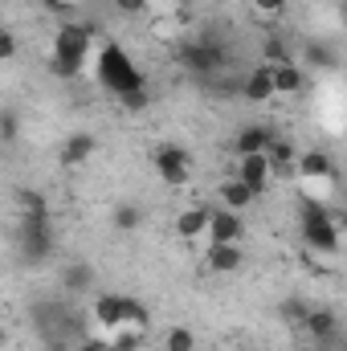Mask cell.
<instances>
[{
	"instance_id": "21",
	"label": "cell",
	"mask_w": 347,
	"mask_h": 351,
	"mask_svg": "<svg viewBox=\"0 0 347 351\" xmlns=\"http://www.w3.org/2000/svg\"><path fill=\"white\" fill-rule=\"evenodd\" d=\"M307 62H311L315 70H339V53H335V45H327V41H311V45H307Z\"/></svg>"
},
{
	"instance_id": "23",
	"label": "cell",
	"mask_w": 347,
	"mask_h": 351,
	"mask_svg": "<svg viewBox=\"0 0 347 351\" xmlns=\"http://www.w3.org/2000/svg\"><path fill=\"white\" fill-rule=\"evenodd\" d=\"M127 114H143V110H152V86H139V90H127V94H119L115 98Z\"/></svg>"
},
{
	"instance_id": "3",
	"label": "cell",
	"mask_w": 347,
	"mask_h": 351,
	"mask_svg": "<svg viewBox=\"0 0 347 351\" xmlns=\"http://www.w3.org/2000/svg\"><path fill=\"white\" fill-rule=\"evenodd\" d=\"M90 319H94V327H98L102 335L115 331V327L152 331V311H147L139 298H131V294H98L94 306H90Z\"/></svg>"
},
{
	"instance_id": "9",
	"label": "cell",
	"mask_w": 347,
	"mask_h": 351,
	"mask_svg": "<svg viewBox=\"0 0 347 351\" xmlns=\"http://www.w3.org/2000/svg\"><path fill=\"white\" fill-rule=\"evenodd\" d=\"M294 176L307 180V184H319V180H335V160L323 152V147H311L302 156H294Z\"/></svg>"
},
{
	"instance_id": "24",
	"label": "cell",
	"mask_w": 347,
	"mask_h": 351,
	"mask_svg": "<svg viewBox=\"0 0 347 351\" xmlns=\"http://www.w3.org/2000/svg\"><path fill=\"white\" fill-rule=\"evenodd\" d=\"M164 351H196V331L192 327H168Z\"/></svg>"
},
{
	"instance_id": "18",
	"label": "cell",
	"mask_w": 347,
	"mask_h": 351,
	"mask_svg": "<svg viewBox=\"0 0 347 351\" xmlns=\"http://www.w3.org/2000/svg\"><path fill=\"white\" fill-rule=\"evenodd\" d=\"M217 200H221V208H233V213H241V208H250L258 196L237 180V176H225L221 184H217Z\"/></svg>"
},
{
	"instance_id": "29",
	"label": "cell",
	"mask_w": 347,
	"mask_h": 351,
	"mask_svg": "<svg viewBox=\"0 0 347 351\" xmlns=\"http://www.w3.org/2000/svg\"><path fill=\"white\" fill-rule=\"evenodd\" d=\"M254 4V12H261V16H282L286 12V0H250Z\"/></svg>"
},
{
	"instance_id": "2",
	"label": "cell",
	"mask_w": 347,
	"mask_h": 351,
	"mask_svg": "<svg viewBox=\"0 0 347 351\" xmlns=\"http://www.w3.org/2000/svg\"><path fill=\"white\" fill-rule=\"evenodd\" d=\"M94 78H98V86L106 90L110 98H119V94H127V90L147 86V74L131 62V53H127L119 41H102V45H98Z\"/></svg>"
},
{
	"instance_id": "12",
	"label": "cell",
	"mask_w": 347,
	"mask_h": 351,
	"mask_svg": "<svg viewBox=\"0 0 347 351\" xmlns=\"http://www.w3.org/2000/svg\"><path fill=\"white\" fill-rule=\"evenodd\" d=\"M94 147H98V139H94L90 131H74V135L62 143V152H58V164H62V168H82L90 156H94Z\"/></svg>"
},
{
	"instance_id": "10",
	"label": "cell",
	"mask_w": 347,
	"mask_h": 351,
	"mask_svg": "<svg viewBox=\"0 0 347 351\" xmlns=\"http://www.w3.org/2000/svg\"><path fill=\"white\" fill-rule=\"evenodd\" d=\"M233 176H237L254 196H261V192L270 188V160H265V152H261V156H237Z\"/></svg>"
},
{
	"instance_id": "22",
	"label": "cell",
	"mask_w": 347,
	"mask_h": 351,
	"mask_svg": "<svg viewBox=\"0 0 347 351\" xmlns=\"http://www.w3.org/2000/svg\"><path fill=\"white\" fill-rule=\"evenodd\" d=\"M139 221H143V213H139V204H131V200L115 204V213H110V225H115L119 233H135Z\"/></svg>"
},
{
	"instance_id": "28",
	"label": "cell",
	"mask_w": 347,
	"mask_h": 351,
	"mask_svg": "<svg viewBox=\"0 0 347 351\" xmlns=\"http://www.w3.org/2000/svg\"><path fill=\"white\" fill-rule=\"evenodd\" d=\"M16 49H21V41H16V33L0 25V62H12V58H16Z\"/></svg>"
},
{
	"instance_id": "8",
	"label": "cell",
	"mask_w": 347,
	"mask_h": 351,
	"mask_svg": "<svg viewBox=\"0 0 347 351\" xmlns=\"http://www.w3.org/2000/svg\"><path fill=\"white\" fill-rule=\"evenodd\" d=\"M204 237L213 245H237L246 237V217L233 213V208H208V225H204Z\"/></svg>"
},
{
	"instance_id": "6",
	"label": "cell",
	"mask_w": 347,
	"mask_h": 351,
	"mask_svg": "<svg viewBox=\"0 0 347 351\" xmlns=\"http://www.w3.org/2000/svg\"><path fill=\"white\" fill-rule=\"evenodd\" d=\"M53 245H58V233H53V221H21L16 225V250L29 265H41L53 258Z\"/></svg>"
},
{
	"instance_id": "5",
	"label": "cell",
	"mask_w": 347,
	"mask_h": 351,
	"mask_svg": "<svg viewBox=\"0 0 347 351\" xmlns=\"http://www.w3.org/2000/svg\"><path fill=\"white\" fill-rule=\"evenodd\" d=\"M176 62H180L188 74H196V78H213V74H221V70H225L229 53H225V45H221V41H180Z\"/></svg>"
},
{
	"instance_id": "32",
	"label": "cell",
	"mask_w": 347,
	"mask_h": 351,
	"mask_svg": "<svg viewBox=\"0 0 347 351\" xmlns=\"http://www.w3.org/2000/svg\"><path fill=\"white\" fill-rule=\"evenodd\" d=\"M4 339H8V335H4V327H0V348H4Z\"/></svg>"
},
{
	"instance_id": "13",
	"label": "cell",
	"mask_w": 347,
	"mask_h": 351,
	"mask_svg": "<svg viewBox=\"0 0 347 351\" xmlns=\"http://www.w3.org/2000/svg\"><path fill=\"white\" fill-rule=\"evenodd\" d=\"M274 139H278V135H274L265 123H250V127H241V131L233 135V152H237V156H261Z\"/></svg>"
},
{
	"instance_id": "16",
	"label": "cell",
	"mask_w": 347,
	"mask_h": 351,
	"mask_svg": "<svg viewBox=\"0 0 347 351\" xmlns=\"http://www.w3.org/2000/svg\"><path fill=\"white\" fill-rule=\"evenodd\" d=\"M208 274H237L246 265V250L241 245H213L208 241V254H204Z\"/></svg>"
},
{
	"instance_id": "27",
	"label": "cell",
	"mask_w": 347,
	"mask_h": 351,
	"mask_svg": "<svg viewBox=\"0 0 347 351\" xmlns=\"http://www.w3.org/2000/svg\"><path fill=\"white\" fill-rule=\"evenodd\" d=\"M261 58H265V66H278V62H294L290 58V49H286V41L282 37H270L265 45H261Z\"/></svg>"
},
{
	"instance_id": "14",
	"label": "cell",
	"mask_w": 347,
	"mask_h": 351,
	"mask_svg": "<svg viewBox=\"0 0 347 351\" xmlns=\"http://www.w3.org/2000/svg\"><path fill=\"white\" fill-rule=\"evenodd\" d=\"M16 217L21 221H53L49 196L37 192V188H16Z\"/></svg>"
},
{
	"instance_id": "19",
	"label": "cell",
	"mask_w": 347,
	"mask_h": 351,
	"mask_svg": "<svg viewBox=\"0 0 347 351\" xmlns=\"http://www.w3.org/2000/svg\"><path fill=\"white\" fill-rule=\"evenodd\" d=\"M241 94H246V102H254V106H261V102H270V98H274V86H270V66H265V62L254 66V70L246 74Z\"/></svg>"
},
{
	"instance_id": "31",
	"label": "cell",
	"mask_w": 347,
	"mask_h": 351,
	"mask_svg": "<svg viewBox=\"0 0 347 351\" xmlns=\"http://www.w3.org/2000/svg\"><path fill=\"white\" fill-rule=\"evenodd\" d=\"M78 351H110V343L98 339V335H82V339H78Z\"/></svg>"
},
{
	"instance_id": "1",
	"label": "cell",
	"mask_w": 347,
	"mask_h": 351,
	"mask_svg": "<svg viewBox=\"0 0 347 351\" xmlns=\"http://www.w3.org/2000/svg\"><path fill=\"white\" fill-rule=\"evenodd\" d=\"M90 53H94V29L78 25V21H66L58 25L53 33V53H49V70L58 78H78L86 70Z\"/></svg>"
},
{
	"instance_id": "7",
	"label": "cell",
	"mask_w": 347,
	"mask_h": 351,
	"mask_svg": "<svg viewBox=\"0 0 347 351\" xmlns=\"http://www.w3.org/2000/svg\"><path fill=\"white\" fill-rule=\"evenodd\" d=\"M152 168L160 176V184L184 188V184L192 180V156H188L184 143H160V147L152 152Z\"/></svg>"
},
{
	"instance_id": "11",
	"label": "cell",
	"mask_w": 347,
	"mask_h": 351,
	"mask_svg": "<svg viewBox=\"0 0 347 351\" xmlns=\"http://www.w3.org/2000/svg\"><path fill=\"white\" fill-rule=\"evenodd\" d=\"M302 327H307V335H311L315 343H331V339L339 335V319H335V311H327V306L302 311Z\"/></svg>"
},
{
	"instance_id": "30",
	"label": "cell",
	"mask_w": 347,
	"mask_h": 351,
	"mask_svg": "<svg viewBox=\"0 0 347 351\" xmlns=\"http://www.w3.org/2000/svg\"><path fill=\"white\" fill-rule=\"evenodd\" d=\"M110 4H115L119 12H127V16H135V12H143V8H147L152 0H110Z\"/></svg>"
},
{
	"instance_id": "17",
	"label": "cell",
	"mask_w": 347,
	"mask_h": 351,
	"mask_svg": "<svg viewBox=\"0 0 347 351\" xmlns=\"http://www.w3.org/2000/svg\"><path fill=\"white\" fill-rule=\"evenodd\" d=\"M204 225H208V204H188L176 217V237L180 241H200L204 237Z\"/></svg>"
},
{
	"instance_id": "26",
	"label": "cell",
	"mask_w": 347,
	"mask_h": 351,
	"mask_svg": "<svg viewBox=\"0 0 347 351\" xmlns=\"http://www.w3.org/2000/svg\"><path fill=\"white\" fill-rule=\"evenodd\" d=\"M90 282H94V269L90 265H66L62 269V286L66 290H86Z\"/></svg>"
},
{
	"instance_id": "20",
	"label": "cell",
	"mask_w": 347,
	"mask_h": 351,
	"mask_svg": "<svg viewBox=\"0 0 347 351\" xmlns=\"http://www.w3.org/2000/svg\"><path fill=\"white\" fill-rule=\"evenodd\" d=\"M106 343H110V351H143V343H147V331H135V327H115V331H106Z\"/></svg>"
},
{
	"instance_id": "25",
	"label": "cell",
	"mask_w": 347,
	"mask_h": 351,
	"mask_svg": "<svg viewBox=\"0 0 347 351\" xmlns=\"http://www.w3.org/2000/svg\"><path fill=\"white\" fill-rule=\"evenodd\" d=\"M16 139H21V110L8 106V110H0V143L12 147Z\"/></svg>"
},
{
	"instance_id": "4",
	"label": "cell",
	"mask_w": 347,
	"mask_h": 351,
	"mask_svg": "<svg viewBox=\"0 0 347 351\" xmlns=\"http://www.w3.org/2000/svg\"><path fill=\"white\" fill-rule=\"evenodd\" d=\"M298 221H302V241H307L315 254H339V221L331 217L327 204L311 200Z\"/></svg>"
},
{
	"instance_id": "15",
	"label": "cell",
	"mask_w": 347,
	"mask_h": 351,
	"mask_svg": "<svg viewBox=\"0 0 347 351\" xmlns=\"http://www.w3.org/2000/svg\"><path fill=\"white\" fill-rule=\"evenodd\" d=\"M270 86H274V98L298 94V90L307 86V74H302L298 62H278V66H270Z\"/></svg>"
}]
</instances>
